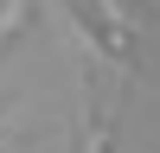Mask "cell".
Returning a JSON list of instances; mask_svg holds the SVG:
<instances>
[{"label": "cell", "instance_id": "cell-3", "mask_svg": "<svg viewBox=\"0 0 160 153\" xmlns=\"http://www.w3.org/2000/svg\"><path fill=\"white\" fill-rule=\"evenodd\" d=\"M0 153H13V121H0Z\"/></svg>", "mask_w": 160, "mask_h": 153}, {"label": "cell", "instance_id": "cell-2", "mask_svg": "<svg viewBox=\"0 0 160 153\" xmlns=\"http://www.w3.org/2000/svg\"><path fill=\"white\" fill-rule=\"evenodd\" d=\"M19 26H26V0H7L0 7V51H7V38H19Z\"/></svg>", "mask_w": 160, "mask_h": 153}, {"label": "cell", "instance_id": "cell-1", "mask_svg": "<svg viewBox=\"0 0 160 153\" xmlns=\"http://www.w3.org/2000/svg\"><path fill=\"white\" fill-rule=\"evenodd\" d=\"M96 19L109 26V45L128 51V38H135V19H128V0H96Z\"/></svg>", "mask_w": 160, "mask_h": 153}]
</instances>
